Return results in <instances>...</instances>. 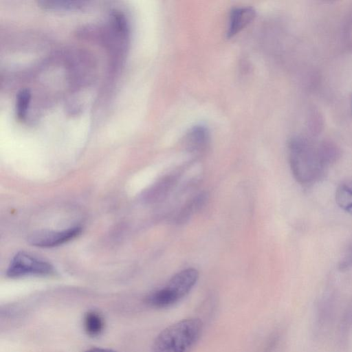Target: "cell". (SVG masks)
Segmentation results:
<instances>
[{
    "mask_svg": "<svg viewBox=\"0 0 352 352\" xmlns=\"http://www.w3.org/2000/svg\"><path fill=\"white\" fill-rule=\"evenodd\" d=\"M289 163L295 179L302 185H313L323 179L327 168L339 157L333 144L316 146L301 138H294L288 145Z\"/></svg>",
    "mask_w": 352,
    "mask_h": 352,
    "instance_id": "cell-1",
    "label": "cell"
},
{
    "mask_svg": "<svg viewBox=\"0 0 352 352\" xmlns=\"http://www.w3.org/2000/svg\"><path fill=\"white\" fill-rule=\"evenodd\" d=\"M203 322L199 318L181 320L163 329L155 338L152 352H190L201 336Z\"/></svg>",
    "mask_w": 352,
    "mask_h": 352,
    "instance_id": "cell-2",
    "label": "cell"
},
{
    "mask_svg": "<svg viewBox=\"0 0 352 352\" xmlns=\"http://www.w3.org/2000/svg\"><path fill=\"white\" fill-rule=\"evenodd\" d=\"M199 278V272L195 268H187L175 274L162 288L151 293L146 298L148 306L164 309L174 306L194 287Z\"/></svg>",
    "mask_w": 352,
    "mask_h": 352,
    "instance_id": "cell-3",
    "label": "cell"
},
{
    "mask_svg": "<svg viewBox=\"0 0 352 352\" xmlns=\"http://www.w3.org/2000/svg\"><path fill=\"white\" fill-rule=\"evenodd\" d=\"M53 272V267L50 263L28 254L19 252L12 259L6 274L10 278H19L30 275H50Z\"/></svg>",
    "mask_w": 352,
    "mask_h": 352,
    "instance_id": "cell-4",
    "label": "cell"
},
{
    "mask_svg": "<svg viewBox=\"0 0 352 352\" xmlns=\"http://www.w3.org/2000/svg\"><path fill=\"white\" fill-rule=\"evenodd\" d=\"M80 227L70 228L62 231H43L32 234L28 242L32 245L51 248L63 244L80 234Z\"/></svg>",
    "mask_w": 352,
    "mask_h": 352,
    "instance_id": "cell-5",
    "label": "cell"
},
{
    "mask_svg": "<svg viewBox=\"0 0 352 352\" xmlns=\"http://www.w3.org/2000/svg\"><path fill=\"white\" fill-rule=\"evenodd\" d=\"M256 16L255 10L251 7H237L230 12L227 37L230 38L250 23Z\"/></svg>",
    "mask_w": 352,
    "mask_h": 352,
    "instance_id": "cell-6",
    "label": "cell"
},
{
    "mask_svg": "<svg viewBox=\"0 0 352 352\" xmlns=\"http://www.w3.org/2000/svg\"><path fill=\"white\" fill-rule=\"evenodd\" d=\"M209 141V131L204 125H196L187 133L184 144L186 148L191 153L203 151Z\"/></svg>",
    "mask_w": 352,
    "mask_h": 352,
    "instance_id": "cell-7",
    "label": "cell"
},
{
    "mask_svg": "<svg viewBox=\"0 0 352 352\" xmlns=\"http://www.w3.org/2000/svg\"><path fill=\"white\" fill-rule=\"evenodd\" d=\"M335 199L340 208L352 216V177L338 185L336 190Z\"/></svg>",
    "mask_w": 352,
    "mask_h": 352,
    "instance_id": "cell-8",
    "label": "cell"
},
{
    "mask_svg": "<svg viewBox=\"0 0 352 352\" xmlns=\"http://www.w3.org/2000/svg\"><path fill=\"white\" fill-rule=\"evenodd\" d=\"M83 325L88 336L96 337L102 332L104 327V321L99 312L90 310L84 316Z\"/></svg>",
    "mask_w": 352,
    "mask_h": 352,
    "instance_id": "cell-9",
    "label": "cell"
},
{
    "mask_svg": "<svg viewBox=\"0 0 352 352\" xmlns=\"http://www.w3.org/2000/svg\"><path fill=\"white\" fill-rule=\"evenodd\" d=\"M177 180L176 174H170L162 178L151 190L149 197L153 200H160L165 197L173 188Z\"/></svg>",
    "mask_w": 352,
    "mask_h": 352,
    "instance_id": "cell-10",
    "label": "cell"
},
{
    "mask_svg": "<svg viewBox=\"0 0 352 352\" xmlns=\"http://www.w3.org/2000/svg\"><path fill=\"white\" fill-rule=\"evenodd\" d=\"M207 199L206 193L201 192L190 200L177 214L176 221L184 223L197 210H199Z\"/></svg>",
    "mask_w": 352,
    "mask_h": 352,
    "instance_id": "cell-11",
    "label": "cell"
},
{
    "mask_svg": "<svg viewBox=\"0 0 352 352\" xmlns=\"http://www.w3.org/2000/svg\"><path fill=\"white\" fill-rule=\"evenodd\" d=\"M31 100V93L29 89L21 90L16 98V113L18 119L25 120Z\"/></svg>",
    "mask_w": 352,
    "mask_h": 352,
    "instance_id": "cell-12",
    "label": "cell"
},
{
    "mask_svg": "<svg viewBox=\"0 0 352 352\" xmlns=\"http://www.w3.org/2000/svg\"><path fill=\"white\" fill-rule=\"evenodd\" d=\"M41 6L48 9H77L82 7L83 2L72 1H41L38 2Z\"/></svg>",
    "mask_w": 352,
    "mask_h": 352,
    "instance_id": "cell-13",
    "label": "cell"
},
{
    "mask_svg": "<svg viewBox=\"0 0 352 352\" xmlns=\"http://www.w3.org/2000/svg\"><path fill=\"white\" fill-rule=\"evenodd\" d=\"M280 340V336L278 333H275L269 339L263 352H275L277 349Z\"/></svg>",
    "mask_w": 352,
    "mask_h": 352,
    "instance_id": "cell-14",
    "label": "cell"
},
{
    "mask_svg": "<svg viewBox=\"0 0 352 352\" xmlns=\"http://www.w3.org/2000/svg\"><path fill=\"white\" fill-rule=\"evenodd\" d=\"M85 352H117L114 350L106 349V348H100V347H93L87 349Z\"/></svg>",
    "mask_w": 352,
    "mask_h": 352,
    "instance_id": "cell-15",
    "label": "cell"
}]
</instances>
